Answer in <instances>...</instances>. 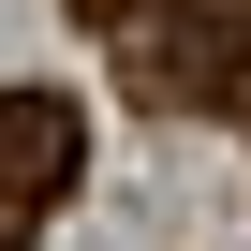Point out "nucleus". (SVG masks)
Masks as SVG:
<instances>
[{
    "label": "nucleus",
    "instance_id": "nucleus-1",
    "mask_svg": "<svg viewBox=\"0 0 251 251\" xmlns=\"http://www.w3.org/2000/svg\"><path fill=\"white\" fill-rule=\"evenodd\" d=\"M74 148H89V133H74V103H59V89H0V207H15V222L74 177Z\"/></svg>",
    "mask_w": 251,
    "mask_h": 251
}]
</instances>
